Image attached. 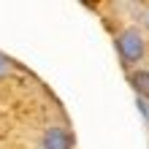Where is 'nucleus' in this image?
Returning <instances> with one entry per match:
<instances>
[{
    "label": "nucleus",
    "instance_id": "1",
    "mask_svg": "<svg viewBox=\"0 0 149 149\" xmlns=\"http://www.w3.org/2000/svg\"><path fill=\"white\" fill-rule=\"evenodd\" d=\"M117 49H119L122 60H125V65L138 63V60L144 57V38H141V33H138L136 27L122 30L119 38H117Z\"/></svg>",
    "mask_w": 149,
    "mask_h": 149
},
{
    "label": "nucleus",
    "instance_id": "2",
    "mask_svg": "<svg viewBox=\"0 0 149 149\" xmlns=\"http://www.w3.org/2000/svg\"><path fill=\"white\" fill-rule=\"evenodd\" d=\"M43 149H73V136L65 127H49L43 133Z\"/></svg>",
    "mask_w": 149,
    "mask_h": 149
},
{
    "label": "nucleus",
    "instance_id": "3",
    "mask_svg": "<svg viewBox=\"0 0 149 149\" xmlns=\"http://www.w3.org/2000/svg\"><path fill=\"white\" fill-rule=\"evenodd\" d=\"M130 84H133V90H136L138 95L149 98V71H136V73H130Z\"/></svg>",
    "mask_w": 149,
    "mask_h": 149
},
{
    "label": "nucleus",
    "instance_id": "4",
    "mask_svg": "<svg viewBox=\"0 0 149 149\" xmlns=\"http://www.w3.org/2000/svg\"><path fill=\"white\" fill-rule=\"evenodd\" d=\"M6 68H8V63H6V60H3V57H0V73H3V71H6Z\"/></svg>",
    "mask_w": 149,
    "mask_h": 149
}]
</instances>
